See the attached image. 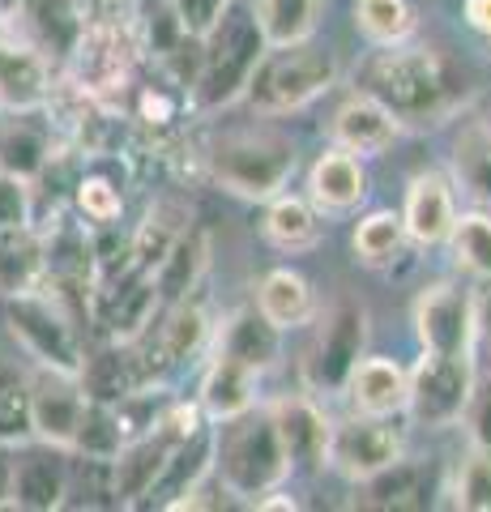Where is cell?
<instances>
[{"mask_svg": "<svg viewBox=\"0 0 491 512\" xmlns=\"http://www.w3.org/2000/svg\"><path fill=\"white\" fill-rule=\"evenodd\" d=\"M359 90L389 111L398 124H445L453 111L470 99L466 73L432 43H393L376 47V56L363 60Z\"/></svg>", "mask_w": 491, "mask_h": 512, "instance_id": "obj_1", "label": "cell"}, {"mask_svg": "<svg viewBox=\"0 0 491 512\" xmlns=\"http://www.w3.org/2000/svg\"><path fill=\"white\" fill-rule=\"evenodd\" d=\"M265 35L252 0H227L214 26L201 35V69L193 82V103L201 111H223L244 99L248 77L265 56Z\"/></svg>", "mask_w": 491, "mask_h": 512, "instance_id": "obj_2", "label": "cell"}, {"mask_svg": "<svg viewBox=\"0 0 491 512\" xmlns=\"http://www.w3.org/2000/svg\"><path fill=\"white\" fill-rule=\"evenodd\" d=\"M214 474L227 495L248 504H257L261 495H274L287 483L291 461L269 410L252 406L227 423H214Z\"/></svg>", "mask_w": 491, "mask_h": 512, "instance_id": "obj_3", "label": "cell"}, {"mask_svg": "<svg viewBox=\"0 0 491 512\" xmlns=\"http://www.w3.org/2000/svg\"><path fill=\"white\" fill-rule=\"evenodd\" d=\"M338 56L321 43H291V47H265L261 64L248 77L244 99L257 116H291L316 103L321 94L338 86Z\"/></svg>", "mask_w": 491, "mask_h": 512, "instance_id": "obj_4", "label": "cell"}, {"mask_svg": "<svg viewBox=\"0 0 491 512\" xmlns=\"http://www.w3.org/2000/svg\"><path fill=\"white\" fill-rule=\"evenodd\" d=\"M205 171L231 197L269 201L295 175V146H291V137L269 133V128H244V133H227L210 141Z\"/></svg>", "mask_w": 491, "mask_h": 512, "instance_id": "obj_5", "label": "cell"}, {"mask_svg": "<svg viewBox=\"0 0 491 512\" xmlns=\"http://www.w3.org/2000/svg\"><path fill=\"white\" fill-rule=\"evenodd\" d=\"M5 325H9V338L18 342V350L35 367L77 376V367L86 359L82 325H77V316L47 291V286L9 295L5 299Z\"/></svg>", "mask_w": 491, "mask_h": 512, "instance_id": "obj_6", "label": "cell"}, {"mask_svg": "<svg viewBox=\"0 0 491 512\" xmlns=\"http://www.w3.org/2000/svg\"><path fill=\"white\" fill-rule=\"evenodd\" d=\"M474 359L470 355H432L423 350V359L406 372V414L415 427L445 431L457 427L466 414V402L474 393Z\"/></svg>", "mask_w": 491, "mask_h": 512, "instance_id": "obj_7", "label": "cell"}, {"mask_svg": "<svg viewBox=\"0 0 491 512\" xmlns=\"http://www.w3.org/2000/svg\"><path fill=\"white\" fill-rule=\"evenodd\" d=\"M368 355V308L359 299H338L304 355V380L316 393H342L355 363Z\"/></svg>", "mask_w": 491, "mask_h": 512, "instance_id": "obj_8", "label": "cell"}, {"mask_svg": "<svg viewBox=\"0 0 491 512\" xmlns=\"http://www.w3.org/2000/svg\"><path fill=\"white\" fill-rule=\"evenodd\" d=\"M398 457H406V436L393 423V414H351V419L329 427L325 466H334L351 483L385 470Z\"/></svg>", "mask_w": 491, "mask_h": 512, "instance_id": "obj_9", "label": "cell"}, {"mask_svg": "<svg viewBox=\"0 0 491 512\" xmlns=\"http://www.w3.org/2000/svg\"><path fill=\"white\" fill-rule=\"evenodd\" d=\"M415 333L432 355H470L479 338V299L457 282H436L415 299Z\"/></svg>", "mask_w": 491, "mask_h": 512, "instance_id": "obj_10", "label": "cell"}, {"mask_svg": "<svg viewBox=\"0 0 491 512\" xmlns=\"http://www.w3.org/2000/svg\"><path fill=\"white\" fill-rule=\"evenodd\" d=\"M9 22L52 69H65L86 39L90 13L86 0H22Z\"/></svg>", "mask_w": 491, "mask_h": 512, "instance_id": "obj_11", "label": "cell"}, {"mask_svg": "<svg viewBox=\"0 0 491 512\" xmlns=\"http://www.w3.org/2000/svg\"><path fill=\"white\" fill-rule=\"evenodd\" d=\"M69 504V448L26 440L13 444V504L26 512H52Z\"/></svg>", "mask_w": 491, "mask_h": 512, "instance_id": "obj_12", "label": "cell"}, {"mask_svg": "<svg viewBox=\"0 0 491 512\" xmlns=\"http://www.w3.org/2000/svg\"><path fill=\"white\" fill-rule=\"evenodd\" d=\"M52 77L56 69L30 47L13 22L0 18V111L30 116L52 103Z\"/></svg>", "mask_w": 491, "mask_h": 512, "instance_id": "obj_13", "label": "cell"}, {"mask_svg": "<svg viewBox=\"0 0 491 512\" xmlns=\"http://www.w3.org/2000/svg\"><path fill=\"white\" fill-rule=\"evenodd\" d=\"M214 474V427L205 423L193 436H184L176 448H171L163 474L150 487V495L141 500V508H193L201 483Z\"/></svg>", "mask_w": 491, "mask_h": 512, "instance_id": "obj_14", "label": "cell"}, {"mask_svg": "<svg viewBox=\"0 0 491 512\" xmlns=\"http://www.w3.org/2000/svg\"><path fill=\"white\" fill-rule=\"evenodd\" d=\"M82 406H86V393L77 376L35 367V376H30V431H35V440L69 448L73 427L82 419Z\"/></svg>", "mask_w": 491, "mask_h": 512, "instance_id": "obj_15", "label": "cell"}, {"mask_svg": "<svg viewBox=\"0 0 491 512\" xmlns=\"http://www.w3.org/2000/svg\"><path fill=\"white\" fill-rule=\"evenodd\" d=\"M269 419L278 427V440L287 448L291 470H325V453H329V423L325 410L304 393H291L282 402L269 406Z\"/></svg>", "mask_w": 491, "mask_h": 512, "instance_id": "obj_16", "label": "cell"}, {"mask_svg": "<svg viewBox=\"0 0 491 512\" xmlns=\"http://www.w3.org/2000/svg\"><path fill=\"white\" fill-rule=\"evenodd\" d=\"M176 444L180 440L163 427H150V431H141V436L124 440V448L112 457V504L133 508V504L146 500Z\"/></svg>", "mask_w": 491, "mask_h": 512, "instance_id": "obj_17", "label": "cell"}, {"mask_svg": "<svg viewBox=\"0 0 491 512\" xmlns=\"http://www.w3.org/2000/svg\"><path fill=\"white\" fill-rule=\"evenodd\" d=\"M457 222V197H453V184L436 171H423L410 180L406 188V210H402V227L406 239L419 248H436L445 244L449 231Z\"/></svg>", "mask_w": 491, "mask_h": 512, "instance_id": "obj_18", "label": "cell"}, {"mask_svg": "<svg viewBox=\"0 0 491 512\" xmlns=\"http://www.w3.org/2000/svg\"><path fill=\"white\" fill-rule=\"evenodd\" d=\"M329 133H334V146L351 150L359 158H376V154H385L393 141L402 137V124L393 120L389 111L372 99V94L359 90V94H351V99L334 111Z\"/></svg>", "mask_w": 491, "mask_h": 512, "instance_id": "obj_19", "label": "cell"}, {"mask_svg": "<svg viewBox=\"0 0 491 512\" xmlns=\"http://www.w3.org/2000/svg\"><path fill=\"white\" fill-rule=\"evenodd\" d=\"M77 384L90 402H103V406H120L129 393L146 389L141 384V367L133 355V342H112L99 350H86L82 367H77Z\"/></svg>", "mask_w": 491, "mask_h": 512, "instance_id": "obj_20", "label": "cell"}, {"mask_svg": "<svg viewBox=\"0 0 491 512\" xmlns=\"http://www.w3.org/2000/svg\"><path fill=\"white\" fill-rule=\"evenodd\" d=\"M368 197V171L351 150H325L308 171V201L325 214H346Z\"/></svg>", "mask_w": 491, "mask_h": 512, "instance_id": "obj_21", "label": "cell"}, {"mask_svg": "<svg viewBox=\"0 0 491 512\" xmlns=\"http://www.w3.org/2000/svg\"><path fill=\"white\" fill-rule=\"evenodd\" d=\"M197 406L210 423H227L235 414L252 410L257 406V372L231 355H214L210 367H205V376H201Z\"/></svg>", "mask_w": 491, "mask_h": 512, "instance_id": "obj_22", "label": "cell"}, {"mask_svg": "<svg viewBox=\"0 0 491 512\" xmlns=\"http://www.w3.org/2000/svg\"><path fill=\"white\" fill-rule=\"evenodd\" d=\"M342 393L351 397L355 414H393L398 419L406 410V367L385 355H363Z\"/></svg>", "mask_w": 491, "mask_h": 512, "instance_id": "obj_23", "label": "cell"}, {"mask_svg": "<svg viewBox=\"0 0 491 512\" xmlns=\"http://www.w3.org/2000/svg\"><path fill=\"white\" fill-rule=\"evenodd\" d=\"M210 265V239H205L201 227H184L176 235V244L167 248V256L150 269L154 278V291H158V308H171L197 291V282Z\"/></svg>", "mask_w": 491, "mask_h": 512, "instance_id": "obj_24", "label": "cell"}, {"mask_svg": "<svg viewBox=\"0 0 491 512\" xmlns=\"http://www.w3.org/2000/svg\"><path fill=\"white\" fill-rule=\"evenodd\" d=\"M218 355L240 359L244 367H252V372L261 376L269 367H278V359H282V329L269 325L257 308H244V312L227 316L223 333H218Z\"/></svg>", "mask_w": 491, "mask_h": 512, "instance_id": "obj_25", "label": "cell"}, {"mask_svg": "<svg viewBox=\"0 0 491 512\" xmlns=\"http://www.w3.org/2000/svg\"><path fill=\"white\" fill-rule=\"evenodd\" d=\"M355 504H363V508H427L432 504V487H427V474L415 461L398 457V461H389L385 470L359 478Z\"/></svg>", "mask_w": 491, "mask_h": 512, "instance_id": "obj_26", "label": "cell"}, {"mask_svg": "<svg viewBox=\"0 0 491 512\" xmlns=\"http://www.w3.org/2000/svg\"><path fill=\"white\" fill-rule=\"evenodd\" d=\"M453 180L474 205L491 210V124L487 116H474L457 128L453 137Z\"/></svg>", "mask_w": 491, "mask_h": 512, "instance_id": "obj_27", "label": "cell"}, {"mask_svg": "<svg viewBox=\"0 0 491 512\" xmlns=\"http://www.w3.org/2000/svg\"><path fill=\"white\" fill-rule=\"evenodd\" d=\"M257 312L269 320V325H278L287 333V329L308 325L316 316V295H312L308 278L295 274V269H269L257 286Z\"/></svg>", "mask_w": 491, "mask_h": 512, "instance_id": "obj_28", "label": "cell"}, {"mask_svg": "<svg viewBox=\"0 0 491 512\" xmlns=\"http://www.w3.org/2000/svg\"><path fill=\"white\" fill-rule=\"evenodd\" d=\"M43 282V235L35 227L0 231V299L35 291Z\"/></svg>", "mask_w": 491, "mask_h": 512, "instance_id": "obj_29", "label": "cell"}, {"mask_svg": "<svg viewBox=\"0 0 491 512\" xmlns=\"http://www.w3.org/2000/svg\"><path fill=\"white\" fill-rule=\"evenodd\" d=\"M265 239L282 252H308L321 244V214L304 197H269L265 210Z\"/></svg>", "mask_w": 491, "mask_h": 512, "instance_id": "obj_30", "label": "cell"}, {"mask_svg": "<svg viewBox=\"0 0 491 512\" xmlns=\"http://www.w3.org/2000/svg\"><path fill=\"white\" fill-rule=\"evenodd\" d=\"M325 0H257V22L269 47H291L316 35Z\"/></svg>", "mask_w": 491, "mask_h": 512, "instance_id": "obj_31", "label": "cell"}, {"mask_svg": "<svg viewBox=\"0 0 491 512\" xmlns=\"http://www.w3.org/2000/svg\"><path fill=\"white\" fill-rule=\"evenodd\" d=\"M47 163H52V141H47L43 128H35L30 120H13L0 128V171L5 175L35 184Z\"/></svg>", "mask_w": 491, "mask_h": 512, "instance_id": "obj_32", "label": "cell"}, {"mask_svg": "<svg viewBox=\"0 0 491 512\" xmlns=\"http://www.w3.org/2000/svg\"><path fill=\"white\" fill-rule=\"evenodd\" d=\"M351 244H355V256L368 269H389V265L402 261V252H406L410 239H406V227H402V214L372 210L368 218L355 222Z\"/></svg>", "mask_w": 491, "mask_h": 512, "instance_id": "obj_33", "label": "cell"}, {"mask_svg": "<svg viewBox=\"0 0 491 512\" xmlns=\"http://www.w3.org/2000/svg\"><path fill=\"white\" fill-rule=\"evenodd\" d=\"M415 9L410 0H355V30L372 47H393L415 39Z\"/></svg>", "mask_w": 491, "mask_h": 512, "instance_id": "obj_34", "label": "cell"}, {"mask_svg": "<svg viewBox=\"0 0 491 512\" xmlns=\"http://www.w3.org/2000/svg\"><path fill=\"white\" fill-rule=\"evenodd\" d=\"M120 448H124V427L116 419V406H103L86 397L82 419H77L73 440H69V453L90 457V461H112Z\"/></svg>", "mask_w": 491, "mask_h": 512, "instance_id": "obj_35", "label": "cell"}, {"mask_svg": "<svg viewBox=\"0 0 491 512\" xmlns=\"http://www.w3.org/2000/svg\"><path fill=\"white\" fill-rule=\"evenodd\" d=\"M30 431V376L18 363L0 359V444H26Z\"/></svg>", "mask_w": 491, "mask_h": 512, "instance_id": "obj_36", "label": "cell"}, {"mask_svg": "<svg viewBox=\"0 0 491 512\" xmlns=\"http://www.w3.org/2000/svg\"><path fill=\"white\" fill-rule=\"evenodd\" d=\"M188 227L184 214L176 205H158V210L146 214V222L129 235V248H133V265L137 269H154L158 261L167 256V248L176 244V235Z\"/></svg>", "mask_w": 491, "mask_h": 512, "instance_id": "obj_37", "label": "cell"}, {"mask_svg": "<svg viewBox=\"0 0 491 512\" xmlns=\"http://www.w3.org/2000/svg\"><path fill=\"white\" fill-rule=\"evenodd\" d=\"M445 244H453L457 265L491 286V214H462Z\"/></svg>", "mask_w": 491, "mask_h": 512, "instance_id": "obj_38", "label": "cell"}, {"mask_svg": "<svg viewBox=\"0 0 491 512\" xmlns=\"http://www.w3.org/2000/svg\"><path fill=\"white\" fill-rule=\"evenodd\" d=\"M73 205L90 227H116L124 214V192H120V184L103 180V175H82V180L73 184Z\"/></svg>", "mask_w": 491, "mask_h": 512, "instance_id": "obj_39", "label": "cell"}, {"mask_svg": "<svg viewBox=\"0 0 491 512\" xmlns=\"http://www.w3.org/2000/svg\"><path fill=\"white\" fill-rule=\"evenodd\" d=\"M453 504L466 512H491V457L487 453H474L470 448V457L457 470Z\"/></svg>", "mask_w": 491, "mask_h": 512, "instance_id": "obj_40", "label": "cell"}, {"mask_svg": "<svg viewBox=\"0 0 491 512\" xmlns=\"http://www.w3.org/2000/svg\"><path fill=\"white\" fill-rule=\"evenodd\" d=\"M35 227V184L0 171V231Z\"/></svg>", "mask_w": 491, "mask_h": 512, "instance_id": "obj_41", "label": "cell"}, {"mask_svg": "<svg viewBox=\"0 0 491 512\" xmlns=\"http://www.w3.org/2000/svg\"><path fill=\"white\" fill-rule=\"evenodd\" d=\"M466 436L474 453H487L491 457V376L487 380H474V393L466 402Z\"/></svg>", "mask_w": 491, "mask_h": 512, "instance_id": "obj_42", "label": "cell"}, {"mask_svg": "<svg viewBox=\"0 0 491 512\" xmlns=\"http://www.w3.org/2000/svg\"><path fill=\"white\" fill-rule=\"evenodd\" d=\"M223 5H227V0H167V9L176 13V22L184 26V35H193V39H201L205 30L214 26V18L223 13Z\"/></svg>", "mask_w": 491, "mask_h": 512, "instance_id": "obj_43", "label": "cell"}, {"mask_svg": "<svg viewBox=\"0 0 491 512\" xmlns=\"http://www.w3.org/2000/svg\"><path fill=\"white\" fill-rule=\"evenodd\" d=\"M462 13L470 30H479L483 39L491 35V0H462Z\"/></svg>", "mask_w": 491, "mask_h": 512, "instance_id": "obj_44", "label": "cell"}, {"mask_svg": "<svg viewBox=\"0 0 491 512\" xmlns=\"http://www.w3.org/2000/svg\"><path fill=\"white\" fill-rule=\"evenodd\" d=\"M13 504V444H0V508Z\"/></svg>", "mask_w": 491, "mask_h": 512, "instance_id": "obj_45", "label": "cell"}, {"mask_svg": "<svg viewBox=\"0 0 491 512\" xmlns=\"http://www.w3.org/2000/svg\"><path fill=\"white\" fill-rule=\"evenodd\" d=\"M479 333L487 338V350H491V291L479 299Z\"/></svg>", "mask_w": 491, "mask_h": 512, "instance_id": "obj_46", "label": "cell"}, {"mask_svg": "<svg viewBox=\"0 0 491 512\" xmlns=\"http://www.w3.org/2000/svg\"><path fill=\"white\" fill-rule=\"evenodd\" d=\"M18 5H22V0H0V18H13V13H18Z\"/></svg>", "mask_w": 491, "mask_h": 512, "instance_id": "obj_47", "label": "cell"}, {"mask_svg": "<svg viewBox=\"0 0 491 512\" xmlns=\"http://www.w3.org/2000/svg\"><path fill=\"white\" fill-rule=\"evenodd\" d=\"M487 52H491V35H487Z\"/></svg>", "mask_w": 491, "mask_h": 512, "instance_id": "obj_48", "label": "cell"}, {"mask_svg": "<svg viewBox=\"0 0 491 512\" xmlns=\"http://www.w3.org/2000/svg\"><path fill=\"white\" fill-rule=\"evenodd\" d=\"M487 124H491V107H487Z\"/></svg>", "mask_w": 491, "mask_h": 512, "instance_id": "obj_49", "label": "cell"}]
</instances>
